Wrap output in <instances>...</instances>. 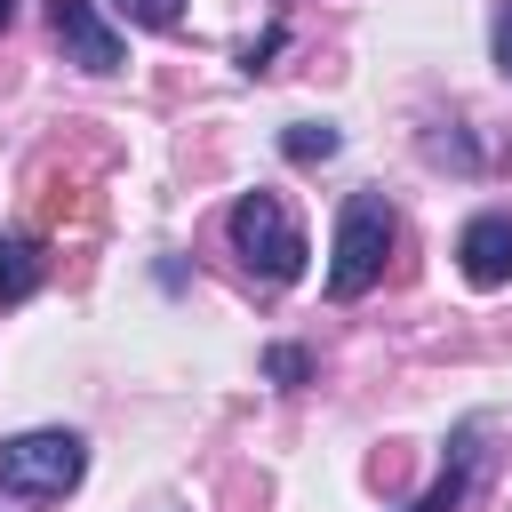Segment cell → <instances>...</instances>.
<instances>
[{"label": "cell", "mask_w": 512, "mask_h": 512, "mask_svg": "<svg viewBox=\"0 0 512 512\" xmlns=\"http://www.w3.org/2000/svg\"><path fill=\"white\" fill-rule=\"evenodd\" d=\"M8 24H16V0H0V32H8Z\"/></svg>", "instance_id": "12"}, {"label": "cell", "mask_w": 512, "mask_h": 512, "mask_svg": "<svg viewBox=\"0 0 512 512\" xmlns=\"http://www.w3.org/2000/svg\"><path fill=\"white\" fill-rule=\"evenodd\" d=\"M480 440H488V424L472 416V424L456 432V448H448V472H440L408 512H464V504H472V488H480V472H488V448H480Z\"/></svg>", "instance_id": "5"}, {"label": "cell", "mask_w": 512, "mask_h": 512, "mask_svg": "<svg viewBox=\"0 0 512 512\" xmlns=\"http://www.w3.org/2000/svg\"><path fill=\"white\" fill-rule=\"evenodd\" d=\"M32 288H40V248L32 240H0V304H16Z\"/></svg>", "instance_id": "7"}, {"label": "cell", "mask_w": 512, "mask_h": 512, "mask_svg": "<svg viewBox=\"0 0 512 512\" xmlns=\"http://www.w3.org/2000/svg\"><path fill=\"white\" fill-rule=\"evenodd\" d=\"M48 32H56L64 64H80V72H120V64H128V48H120V32L96 16V0H48Z\"/></svg>", "instance_id": "4"}, {"label": "cell", "mask_w": 512, "mask_h": 512, "mask_svg": "<svg viewBox=\"0 0 512 512\" xmlns=\"http://www.w3.org/2000/svg\"><path fill=\"white\" fill-rule=\"evenodd\" d=\"M392 240H400L392 200H384V192H352V200H344V216H336V248H328V296H336V304L368 296V288L384 280Z\"/></svg>", "instance_id": "2"}, {"label": "cell", "mask_w": 512, "mask_h": 512, "mask_svg": "<svg viewBox=\"0 0 512 512\" xmlns=\"http://www.w3.org/2000/svg\"><path fill=\"white\" fill-rule=\"evenodd\" d=\"M264 376H272V384H304V376H312V360H304L296 344H272V352H264Z\"/></svg>", "instance_id": "10"}, {"label": "cell", "mask_w": 512, "mask_h": 512, "mask_svg": "<svg viewBox=\"0 0 512 512\" xmlns=\"http://www.w3.org/2000/svg\"><path fill=\"white\" fill-rule=\"evenodd\" d=\"M128 24H144V32H176V16H184V0H112Z\"/></svg>", "instance_id": "9"}, {"label": "cell", "mask_w": 512, "mask_h": 512, "mask_svg": "<svg viewBox=\"0 0 512 512\" xmlns=\"http://www.w3.org/2000/svg\"><path fill=\"white\" fill-rule=\"evenodd\" d=\"M336 144H344V136H336L328 120H296V128H280V152L304 160V168H312V160H336Z\"/></svg>", "instance_id": "8"}, {"label": "cell", "mask_w": 512, "mask_h": 512, "mask_svg": "<svg viewBox=\"0 0 512 512\" xmlns=\"http://www.w3.org/2000/svg\"><path fill=\"white\" fill-rule=\"evenodd\" d=\"M456 264H464V280L472 288H504L512 280V216H472L464 224V240H456Z\"/></svg>", "instance_id": "6"}, {"label": "cell", "mask_w": 512, "mask_h": 512, "mask_svg": "<svg viewBox=\"0 0 512 512\" xmlns=\"http://www.w3.org/2000/svg\"><path fill=\"white\" fill-rule=\"evenodd\" d=\"M80 472H88L80 432H16V440H0V496L48 504V496H72Z\"/></svg>", "instance_id": "3"}, {"label": "cell", "mask_w": 512, "mask_h": 512, "mask_svg": "<svg viewBox=\"0 0 512 512\" xmlns=\"http://www.w3.org/2000/svg\"><path fill=\"white\" fill-rule=\"evenodd\" d=\"M224 240L248 264V280H264V288L304 280V232H296V216H288L280 192H240L232 216H224Z\"/></svg>", "instance_id": "1"}, {"label": "cell", "mask_w": 512, "mask_h": 512, "mask_svg": "<svg viewBox=\"0 0 512 512\" xmlns=\"http://www.w3.org/2000/svg\"><path fill=\"white\" fill-rule=\"evenodd\" d=\"M496 72L512 80V0H496Z\"/></svg>", "instance_id": "11"}]
</instances>
